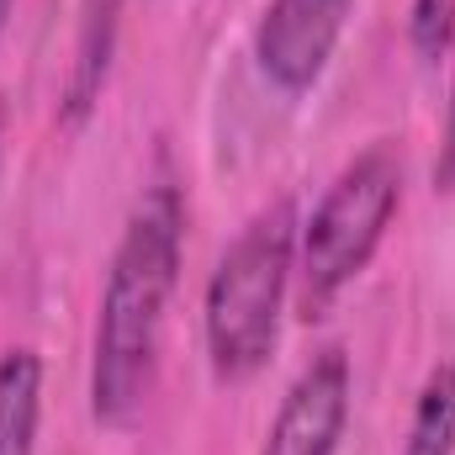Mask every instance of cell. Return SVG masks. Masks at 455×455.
<instances>
[{
    "mask_svg": "<svg viewBox=\"0 0 455 455\" xmlns=\"http://www.w3.org/2000/svg\"><path fill=\"white\" fill-rule=\"evenodd\" d=\"M180 238H186V207L170 180H154L116 238L101 313H96V344H91V413L107 429H127L154 387L159 371V339L170 318V297L180 281Z\"/></svg>",
    "mask_w": 455,
    "mask_h": 455,
    "instance_id": "6da1fadb",
    "label": "cell"
},
{
    "mask_svg": "<svg viewBox=\"0 0 455 455\" xmlns=\"http://www.w3.org/2000/svg\"><path fill=\"white\" fill-rule=\"evenodd\" d=\"M291 281H297V218L291 202H275L233 238V249L207 281L202 334L218 381L238 387L270 365Z\"/></svg>",
    "mask_w": 455,
    "mask_h": 455,
    "instance_id": "7a4b0ae2",
    "label": "cell"
},
{
    "mask_svg": "<svg viewBox=\"0 0 455 455\" xmlns=\"http://www.w3.org/2000/svg\"><path fill=\"white\" fill-rule=\"evenodd\" d=\"M397 207H403V154L392 143H371L334 175L313 218L297 228L291 297L307 323L329 318V307L360 281V270L381 249Z\"/></svg>",
    "mask_w": 455,
    "mask_h": 455,
    "instance_id": "3957f363",
    "label": "cell"
},
{
    "mask_svg": "<svg viewBox=\"0 0 455 455\" xmlns=\"http://www.w3.org/2000/svg\"><path fill=\"white\" fill-rule=\"evenodd\" d=\"M349 21V0H270L259 27H254V59L259 75L281 96H307Z\"/></svg>",
    "mask_w": 455,
    "mask_h": 455,
    "instance_id": "277c9868",
    "label": "cell"
},
{
    "mask_svg": "<svg viewBox=\"0 0 455 455\" xmlns=\"http://www.w3.org/2000/svg\"><path fill=\"white\" fill-rule=\"evenodd\" d=\"M349 424V360L344 349H323L302 365L259 455H334Z\"/></svg>",
    "mask_w": 455,
    "mask_h": 455,
    "instance_id": "5b68a950",
    "label": "cell"
},
{
    "mask_svg": "<svg viewBox=\"0 0 455 455\" xmlns=\"http://www.w3.org/2000/svg\"><path fill=\"white\" fill-rule=\"evenodd\" d=\"M43 419V360L32 349L0 355V455H37Z\"/></svg>",
    "mask_w": 455,
    "mask_h": 455,
    "instance_id": "8992f818",
    "label": "cell"
},
{
    "mask_svg": "<svg viewBox=\"0 0 455 455\" xmlns=\"http://www.w3.org/2000/svg\"><path fill=\"white\" fill-rule=\"evenodd\" d=\"M403 455H455V360L435 365L419 387Z\"/></svg>",
    "mask_w": 455,
    "mask_h": 455,
    "instance_id": "52a82bcc",
    "label": "cell"
},
{
    "mask_svg": "<svg viewBox=\"0 0 455 455\" xmlns=\"http://www.w3.org/2000/svg\"><path fill=\"white\" fill-rule=\"evenodd\" d=\"M112 21H116V0H91V11H85V43H80L75 75H69V116H80L101 96L107 53H112Z\"/></svg>",
    "mask_w": 455,
    "mask_h": 455,
    "instance_id": "ba28073f",
    "label": "cell"
},
{
    "mask_svg": "<svg viewBox=\"0 0 455 455\" xmlns=\"http://www.w3.org/2000/svg\"><path fill=\"white\" fill-rule=\"evenodd\" d=\"M408 43L424 64L445 59L455 43V0H413L408 5Z\"/></svg>",
    "mask_w": 455,
    "mask_h": 455,
    "instance_id": "9c48e42d",
    "label": "cell"
},
{
    "mask_svg": "<svg viewBox=\"0 0 455 455\" xmlns=\"http://www.w3.org/2000/svg\"><path fill=\"white\" fill-rule=\"evenodd\" d=\"M435 186H440V191H455V91H451L445 138H440V159H435Z\"/></svg>",
    "mask_w": 455,
    "mask_h": 455,
    "instance_id": "30bf717a",
    "label": "cell"
},
{
    "mask_svg": "<svg viewBox=\"0 0 455 455\" xmlns=\"http://www.w3.org/2000/svg\"><path fill=\"white\" fill-rule=\"evenodd\" d=\"M11 11H16V0H0V37H5V27H11Z\"/></svg>",
    "mask_w": 455,
    "mask_h": 455,
    "instance_id": "8fae6325",
    "label": "cell"
},
{
    "mask_svg": "<svg viewBox=\"0 0 455 455\" xmlns=\"http://www.w3.org/2000/svg\"><path fill=\"white\" fill-rule=\"evenodd\" d=\"M0 164H5V112H0Z\"/></svg>",
    "mask_w": 455,
    "mask_h": 455,
    "instance_id": "7c38bea8",
    "label": "cell"
}]
</instances>
